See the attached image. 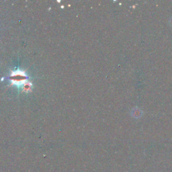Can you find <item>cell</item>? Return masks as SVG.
<instances>
[{
  "label": "cell",
  "instance_id": "6da1fadb",
  "mask_svg": "<svg viewBox=\"0 0 172 172\" xmlns=\"http://www.w3.org/2000/svg\"><path fill=\"white\" fill-rule=\"evenodd\" d=\"M27 76L24 71L18 70L13 72L10 75V80L12 83L16 86L24 85L26 82Z\"/></svg>",
  "mask_w": 172,
  "mask_h": 172
},
{
  "label": "cell",
  "instance_id": "7a4b0ae2",
  "mask_svg": "<svg viewBox=\"0 0 172 172\" xmlns=\"http://www.w3.org/2000/svg\"><path fill=\"white\" fill-rule=\"evenodd\" d=\"M23 88L25 91H27V92H28V91H30L31 88H32L31 83H28V82L24 83L23 85Z\"/></svg>",
  "mask_w": 172,
  "mask_h": 172
}]
</instances>
